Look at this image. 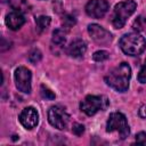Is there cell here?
Wrapping results in <instances>:
<instances>
[{
  "label": "cell",
  "instance_id": "obj_1",
  "mask_svg": "<svg viewBox=\"0 0 146 146\" xmlns=\"http://www.w3.org/2000/svg\"><path fill=\"white\" fill-rule=\"evenodd\" d=\"M130 78L131 67L129 66V64L123 62L108 72V74L105 76V82L114 90L119 92H124L129 88Z\"/></svg>",
  "mask_w": 146,
  "mask_h": 146
},
{
  "label": "cell",
  "instance_id": "obj_2",
  "mask_svg": "<svg viewBox=\"0 0 146 146\" xmlns=\"http://www.w3.org/2000/svg\"><path fill=\"white\" fill-rule=\"evenodd\" d=\"M120 47L124 54L129 56H137L145 50L146 40L138 32L127 33L120 39Z\"/></svg>",
  "mask_w": 146,
  "mask_h": 146
},
{
  "label": "cell",
  "instance_id": "obj_3",
  "mask_svg": "<svg viewBox=\"0 0 146 146\" xmlns=\"http://www.w3.org/2000/svg\"><path fill=\"white\" fill-rule=\"evenodd\" d=\"M137 3L133 0L121 1L115 5L112 14V24L115 29H122L127 19L135 13Z\"/></svg>",
  "mask_w": 146,
  "mask_h": 146
},
{
  "label": "cell",
  "instance_id": "obj_4",
  "mask_svg": "<svg viewBox=\"0 0 146 146\" xmlns=\"http://www.w3.org/2000/svg\"><path fill=\"white\" fill-rule=\"evenodd\" d=\"M106 131L107 132L116 131L121 139H125L129 136V132H130L129 124H128V121H127L125 116L120 112L111 113L108 119H107Z\"/></svg>",
  "mask_w": 146,
  "mask_h": 146
},
{
  "label": "cell",
  "instance_id": "obj_5",
  "mask_svg": "<svg viewBox=\"0 0 146 146\" xmlns=\"http://www.w3.org/2000/svg\"><path fill=\"white\" fill-rule=\"evenodd\" d=\"M108 104H110V102H108L107 97H105L103 95H100V96L88 95L80 103V108L87 115L91 116V115H95L99 111H104L108 106Z\"/></svg>",
  "mask_w": 146,
  "mask_h": 146
},
{
  "label": "cell",
  "instance_id": "obj_6",
  "mask_svg": "<svg viewBox=\"0 0 146 146\" xmlns=\"http://www.w3.org/2000/svg\"><path fill=\"white\" fill-rule=\"evenodd\" d=\"M48 120L49 123L56 129L63 130L67 127L70 122L68 113L60 106H51L48 111Z\"/></svg>",
  "mask_w": 146,
  "mask_h": 146
},
{
  "label": "cell",
  "instance_id": "obj_7",
  "mask_svg": "<svg viewBox=\"0 0 146 146\" xmlns=\"http://www.w3.org/2000/svg\"><path fill=\"white\" fill-rule=\"evenodd\" d=\"M14 79H15V84L17 89L22 92L30 94L31 92V80H32V74L31 71L24 66H19L15 70L14 73Z\"/></svg>",
  "mask_w": 146,
  "mask_h": 146
},
{
  "label": "cell",
  "instance_id": "obj_8",
  "mask_svg": "<svg viewBox=\"0 0 146 146\" xmlns=\"http://www.w3.org/2000/svg\"><path fill=\"white\" fill-rule=\"evenodd\" d=\"M108 10V2L106 0H90L86 5V13L92 18H102Z\"/></svg>",
  "mask_w": 146,
  "mask_h": 146
},
{
  "label": "cell",
  "instance_id": "obj_9",
  "mask_svg": "<svg viewBox=\"0 0 146 146\" xmlns=\"http://www.w3.org/2000/svg\"><path fill=\"white\" fill-rule=\"evenodd\" d=\"M88 33L92 40L99 44H107L112 41V34L98 24L88 25Z\"/></svg>",
  "mask_w": 146,
  "mask_h": 146
},
{
  "label": "cell",
  "instance_id": "obj_10",
  "mask_svg": "<svg viewBox=\"0 0 146 146\" xmlns=\"http://www.w3.org/2000/svg\"><path fill=\"white\" fill-rule=\"evenodd\" d=\"M18 119H19V122L22 123V125L24 128L33 129L36 127V124L39 122V114L34 107L29 106V107H25L21 112Z\"/></svg>",
  "mask_w": 146,
  "mask_h": 146
},
{
  "label": "cell",
  "instance_id": "obj_11",
  "mask_svg": "<svg viewBox=\"0 0 146 146\" xmlns=\"http://www.w3.org/2000/svg\"><path fill=\"white\" fill-rule=\"evenodd\" d=\"M25 23V17L21 10H13L6 16V24L10 30H18Z\"/></svg>",
  "mask_w": 146,
  "mask_h": 146
},
{
  "label": "cell",
  "instance_id": "obj_12",
  "mask_svg": "<svg viewBox=\"0 0 146 146\" xmlns=\"http://www.w3.org/2000/svg\"><path fill=\"white\" fill-rule=\"evenodd\" d=\"M86 51H87V43L83 40H81V39H76L73 42H71L70 46L66 49L67 55H70L73 58L83 57Z\"/></svg>",
  "mask_w": 146,
  "mask_h": 146
},
{
  "label": "cell",
  "instance_id": "obj_13",
  "mask_svg": "<svg viewBox=\"0 0 146 146\" xmlns=\"http://www.w3.org/2000/svg\"><path fill=\"white\" fill-rule=\"evenodd\" d=\"M66 42V34L63 30L57 29L54 31L52 33V38H51V44L52 47H55L56 49H63L64 44Z\"/></svg>",
  "mask_w": 146,
  "mask_h": 146
},
{
  "label": "cell",
  "instance_id": "obj_14",
  "mask_svg": "<svg viewBox=\"0 0 146 146\" xmlns=\"http://www.w3.org/2000/svg\"><path fill=\"white\" fill-rule=\"evenodd\" d=\"M50 17L49 16H39L35 18V24H36V30L39 32H42L44 30H47L50 25Z\"/></svg>",
  "mask_w": 146,
  "mask_h": 146
},
{
  "label": "cell",
  "instance_id": "obj_15",
  "mask_svg": "<svg viewBox=\"0 0 146 146\" xmlns=\"http://www.w3.org/2000/svg\"><path fill=\"white\" fill-rule=\"evenodd\" d=\"M41 57H42V55H41V51H40L39 49L32 50V51L30 52V55H29V59H30V62L33 63V64L39 63L40 59H41Z\"/></svg>",
  "mask_w": 146,
  "mask_h": 146
},
{
  "label": "cell",
  "instance_id": "obj_16",
  "mask_svg": "<svg viewBox=\"0 0 146 146\" xmlns=\"http://www.w3.org/2000/svg\"><path fill=\"white\" fill-rule=\"evenodd\" d=\"M108 55L110 54L107 51H105V50H98L92 55V58L96 62H103V60H106L108 58Z\"/></svg>",
  "mask_w": 146,
  "mask_h": 146
},
{
  "label": "cell",
  "instance_id": "obj_17",
  "mask_svg": "<svg viewBox=\"0 0 146 146\" xmlns=\"http://www.w3.org/2000/svg\"><path fill=\"white\" fill-rule=\"evenodd\" d=\"M41 91V96L43 97V98H46V99H49V100H51V99H55V94L49 89V88H47L46 86H41V89H40Z\"/></svg>",
  "mask_w": 146,
  "mask_h": 146
},
{
  "label": "cell",
  "instance_id": "obj_18",
  "mask_svg": "<svg viewBox=\"0 0 146 146\" xmlns=\"http://www.w3.org/2000/svg\"><path fill=\"white\" fill-rule=\"evenodd\" d=\"M138 81L140 83H146V59H145L144 64L141 65V68L138 73Z\"/></svg>",
  "mask_w": 146,
  "mask_h": 146
},
{
  "label": "cell",
  "instance_id": "obj_19",
  "mask_svg": "<svg viewBox=\"0 0 146 146\" xmlns=\"http://www.w3.org/2000/svg\"><path fill=\"white\" fill-rule=\"evenodd\" d=\"M72 131H73V133H75L76 136H80V135L83 133V131H84V127H83L82 124L74 123L73 127H72Z\"/></svg>",
  "mask_w": 146,
  "mask_h": 146
},
{
  "label": "cell",
  "instance_id": "obj_20",
  "mask_svg": "<svg viewBox=\"0 0 146 146\" xmlns=\"http://www.w3.org/2000/svg\"><path fill=\"white\" fill-rule=\"evenodd\" d=\"M136 144L140 145H146V132H139L136 136Z\"/></svg>",
  "mask_w": 146,
  "mask_h": 146
},
{
  "label": "cell",
  "instance_id": "obj_21",
  "mask_svg": "<svg viewBox=\"0 0 146 146\" xmlns=\"http://www.w3.org/2000/svg\"><path fill=\"white\" fill-rule=\"evenodd\" d=\"M139 115H140L141 117L146 119V105H144V106L140 107V110H139Z\"/></svg>",
  "mask_w": 146,
  "mask_h": 146
}]
</instances>
